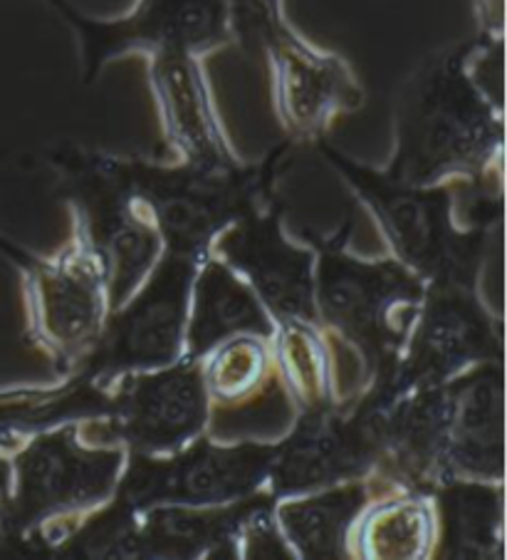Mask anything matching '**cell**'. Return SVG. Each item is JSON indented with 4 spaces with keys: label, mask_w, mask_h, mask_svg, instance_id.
I'll return each mask as SVG.
<instances>
[{
    "label": "cell",
    "mask_w": 507,
    "mask_h": 560,
    "mask_svg": "<svg viewBox=\"0 0 507 560\" xmlns=\"http://www.w3.org/2000/svg\"><path fill=\"white\" fill-rule=\"evenodd\" d=\"M278 442L219 444L196 436L168 454L127 452L115 501L129 509L223 506L266 491Z\"/></svg>",
    "instance_id": "obj_9"
},
{
    "label": "cell",
    "mask_w": 507,
    "mask_h": 560,
    "mask_svg": "<svg viewBox=\"0 0 507 560\" xmlns=\"http://www.w3.org/2000/svg\"><path fill=\"white\" fill-rule=\"evenodd\" d=\"M352 229L354 221L332 233L303 231L315 250L317 323L340 348L356 354L359 389L389 405L393 370L418 313L426 280L393 256L352 254Z\"/></svg>",
    "instance_id": "obj_2"
},
{
    "label": "cell",
    "mask_w": 507,
    "mask_h": 560,
    "mask_svg": "<svg viewBox=\"0 0 507 560\" xmlns=\"http://www.w3.org/2000/svg\"><path fill=\"white\" fill-rule=\"evenodd\" d=\"M68 23L80 43L84 85L111 60L139 52H186L205 58L233 43L225 0H137L125 15L92 18L68 0H45Z\"/></svg>",
    "instance_id": "obj_12"
},
{
    "label": "cell",
    "mask_w": 507,
    "mask_h": 560,
    "mask_svg": "<svg viewBox=\"0 0 507 560\" xmlns=\"http://www.w3.org/2000/svg\"><path fill=\"white\" fill-rule=\"evenodd\" d=\"M278 323L252 288L219 256H203L196 264L186 317L184 358L203 360L221 342L252 335L272 340Z\"/></svg>",
    "instance_id": "obj_19"
},
{
    "label": "cell",
    "mask_w": 507,
    "mask_h": 560,
    "mask_svg": "<svg viewBox=\"0 0 507 560\" xmlns=\"http://www.w3.org/2000/svg\"><path fill=\"white\" fill-rule=\"evenodd\" d=\"M203 58L186 52H158L146 58L164 142L176 162L205 172L236 170L240 159L225 135Z\"/></svg>",
    "instance_id": "obj_16"
},
{
    "label": "cell",
    "mask_w": 507,
    "mask_h": 560,
    "mask_svg": "<svg viewBox=\"0 0 507 560\" xmlns=\"http://www.w3.org/2000/svg\"><path fill=\"white\" fill-rule=\"evenodd\" d=\"M60 422H80L90 444H117L137 454H168L205 434L213 407L203 360L181 358L158 370L127 372L105 387L52 385Z\"/></svg>",
    "instance_id": "obj_6"
},
{
    "label": "cell",
    "mask_w": 507,
    "mask_h": 560,
    "mask_svg": "<svg viewBox=\"0 0 507 560\" xmlns=\"http://www.w3.org/2000/svg\"><path fill=\"white\" fill-rule=\"evenodd\" d=\"M196 264L199 260L164 250L134 295L109 311L95 345L62 380L105 387L127 372L158 370L181 360Z\"/></svg>",
    "instance_id": "obj_7"
},
{
    "label": "cell",
    "mask_w": 507,
    "mask_h": 560,
    "mask_svg": "<svg viewBox=\"0 0 507 560\" xmlns=\"http://www.w3.org/2000/svg\"><path fill=\"white\" fill-rule=\"evenodd\" d=\"M233 40L248 52H266L295 27L287 23L283 0H225Z\"/></svg>",
    "instance_id": "obj_25"
},
{
    "label": "cell",
    "mask_w": 507,
    "mask_h": 560,
    "mask_svg": "<svg viewBox=\"0 0 507 560\" xmlns=\"http://www.w3.org/2000/svg\"><path fill=\"white\" fill-rule=\"evenodd\" d=\"M391 491L377 476L342 481L275 501V518L295 558L344 560L352 556V534L364 509Z\"/></svg>",
    "instance_id": "obj_20"
},
{
    "label": "cell",
    "mask_w": 507,
    "mask_h": 560,
    "mask_svg": "<svg viewBox=\"0 0 507 560\" xmlns=\"http://www.w3.org/2000/svg\"><path fill=\"white\" fill-rule=\"evenodd\" d=\"M503 0H477V15H481L483 35H503Z\"/></svg>",
    "instance_id": "obj_27"
},
{
    "label": "cell",
    "mask_w": 507,
    "mask_h": 560,
    "mask_svg": "<svg viewBox=\"0 0 507 560\" xmlns=\"http://www.w3.org/2000/svg\"><path fill=\"white\" fill-rule=\"evenodd\" d=\"M428 497L436 526L431 558H505V481L448 476Z\"/></svg>",
    "instance_id": "obj_21"
},
{
    "label": "cell",
    "mask_w": 507,
    "mask_h": 560,
    "mask_svg": "<svg viewBox=\"0 0 507 560\" xmlns=\"http://www.w3.org/2000/svg\"><path fill=\"white\" fill-rule=\"evenodd\" d=\"M8 254L25 273L27 338L64 375L95 345L109 315L99 260L74 231L55 256L17 254L15 248Z\"/></svg>",
    "instance_id": "obj_11"
},
{
    "label": "cell",
    "mask_w": 507,
    "mask_h": 560,
    "mask_svg": "<svg viewBox=\"0 0 507 560\" xmlns=\"http://www.w3.org/2000/svg\"><path fill=\"white\" fill-rule=\"evenodd\" d=\"M203 382L213 409H248L278 387L270 342L252 335L225 340L203 358Z\"/></svg>",
    "instance_id": "obj_24"
},
{
    "label": "cell",
    "mask_w": 507,
    "mask_h": 560,
    "mask_svg": "<svg viewBox=\"0 0 507 560\" xmlns=\"http://www.w3.org/2000/svg\"><path fill=\"white\" fill-rule=\"evenodd\" d=\"M503 317L491 313L477 283H426L389 402L403 392L446 385L481 362L503 360Z\"/></svg>",
    "instance_id": "obj_13"
},
{
    "label": "cell",
    "mask_w": 507,
    "mask_h": 560,
    "mask_svg": "<svg viewBox=\"0 0 507 560\" xmlns=\"http://www.w3.org/2000/svg\"><path fill=\"white\" fill-rule=\"evenodd\" d=\"M270 68L275 115L290 142H319L334 119L364 105V90L342 55L317 48L297 31L262 52Z\"/></svg>",
    "instance_id": "obj_15"
},
{
    "label": "cell",
    "mask_w": 507,
    "mask_h": 560,
    "mask_svg": "<svg viewBox=\"0 0 507 560\" xmlns=\"http://www.w3.org/2000/svg\"><path fill=\"white\" fill-rule=\"evenodd\" d=\"M278 382L295 409H313L344 399L337 375V342L319 323H278L270 340Z\"/></svg>",
    "instance_id": "obj_23"
},
{
    "label": "cell",
    "mask_w": 507,
    "mask_h": 560,
    "mask_svg": "<svg viewBox=\"0 0 507 560\" xmlns=\"http://www.w3.org/2000/svg\"><path fill=\"white\" fill-rule=\"evenodd\" d=\"M11 483H13V469H11V454L0 446V516L11 499Z\"/></svg>",
    "instance_id": "obj_28"
},
{
    "label": "cell",
    "mask_w": 507,
    "mask_h": 560,
    "mask_svg": "<svg viewBox=\"0 0 507 560\" xmlns=\"http://www.w3.org/2000/svg\"><path fill=\"white\" fill-rule=\"evenodd\" d=\"M60 199L72 209V231L97 256L109 311L134 295L164 254L158 231L107 174L95 149L68 147L52 154Z\"/></svg>",
    "instance_id": "obj_8"
},
{
    "label": "cell",
    "mask_w": 507,
    "mask_h": 560,
    "mask_svg": "<svg viewBox=\"0 0 507 560\" xmlns=\"http://www.w3.org/2000/svg\"><path fill=\"white\" fill-rule=\"evenodd\" d=\"M125 462V446L84 442L80 422L25 434L11 452V499L0 516L5 553L55 558L74 524L115 497Z\"/></svg>",
    "instance_id": "obj_3"
},
{
    "label": "cell",
    "mask_w": 507,
    "mask_h": 560,
    "mask_svg": "<svg viewBox=\"0 0 507 560\" xmlns=\"http://www.w3.org/2000/svg\"><path fill=\"white\" fill-rule=\"evenodd\" d=\"M381 407L359 389L340 402L297 409L293 429L278 439L266 491L278 501L372 476L381 462Z\"/></svg>",
    "instance_id": "obj_10"
},
{
    "label": "cell",
    "mask_w": 507,
    "mask_h": 560,
    "mask_svg": "<svg viewBox=\"0 0 507 560\" xmlns=\"http://www.w3.org/2000/svg\"><path fill=\"white\" fill-rule=\"evenodd\" d=\"M446 474L505 481V370L503 360L481 362L453 377Z\"/></svg>",
    "instance_id": "obj_18"
},
{
    "label": "cell",
    "mask_w": 507,
    "mask_h": 560,
    "mask_svg": "<svg viewBox=\"0 0 507 560\" xmlns=\"http://www.w3.org/2000/svg\"><path fill=\"white\" fill-rule=\"evenodd\" d=\"M325 162L342 176L377 221L391 256L426 283H477L491 241L500 229H463L456 219V182L416 186L391 179L325 139L315 142Z\"/></svg>",
    "instance_id": "obj_5"
},
{
    "label": "cell",
    "mask_w": 507,
    "mask_h": 560,
    "mask_svg": "<svg viewBox=\"0 0 507 560\" xmlns=\"http://www.w3.org/2000/svg\"><path fill=\"white\" fill-rule=\"evenodd\" d=\"M238 558L246 560H290L295 558L293 548L283 536L275 518V499L266 491L258 506L250 511L246 524L240 528Z\"/></svg>",
    "instance_id": "obj_26"
},
{
    "label": "cell",
    "mask_w": 507,
    "mask_h": 560,
    "mask_svg": "<svg viewBox=\"0 0 507 560\" xmlns=\"http://www.w3.org/2000/svg\"><path fill=\"white\" fill-rule=\"evenodd\" d=\"M477 37L426 55L401 82L384 174L416 186L505 176V105L473 78Z\"/></svg>",
    "instance_id": "obj_1"
},
{
    "label": "cell",
    "mask_w": 507,
    "mask_h": 560,
    "mask_svg": "<svg viewBox=\"0 0 507 560\" xmlns=\"http://www.w3.org/2000/svg\"><path fill=\"white\" fill-rule=\"evenodd\" d=\"M266 491L223 506L131 509L115 558L211 560L238 558L240 528Z\"/></svg>",
    "instance_id": "obj_17"
},
{
    "label": "cell",
    "mask_w": 507,
    "mask_h": 560,
    "mask_svg": "<svg viewBox=\"0 0 507 560\" xmlns=\"http://www.w3.org/2000/svg\"><path fill=\"white\" fill-rule=\"evenodd\" d=\"M434 506L428 493H379L356 521L352 556L364 560H418L434 548Z\"/></svg>",
    "instance_id": "obj_22"
},
{
    "label": "cell",
    "mask_w": 507,
    "mask_h": 560,
    "mask_svg": "<svg viewBox=\"0 0 507 560\" xmlns=\"http://www.w3.org/2000/svg\"><path fill=\"white\" fill-rule=\"evenodd\" d=\"M283 221L285 207L275 196L223 229L211 254L246 280L275 323H317L315 250L290 241Z\"/></svg>",
    "instance_id": "obj_14"
},
{
    "label": "cell",
    "mask_w": 507,
    "mask_h": 560,
    "mask_svg": "<svg viewBox=\"0 0 507 560\" xmlns=\"http://www.w3.org/2000/svg\"><path fill=\"white\" fill-rule=\"evenodd\" d=\"M295 142L278 144L252 164L228 172H205L184 162L99 152L107 174L137 203L162 236L164 250L201 260L215 236L275 199V186Z\"/></svg>",
    "instance_id": "obj_4"
}]
</instances>
